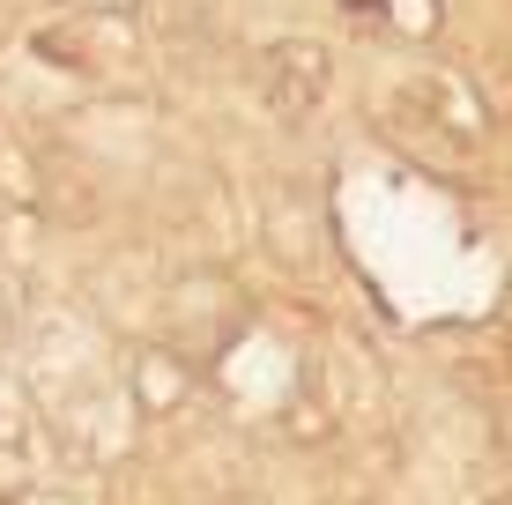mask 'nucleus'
<instances>
[{
    "mask_svg": "<svg viewBox=\"0 0 512 505\" xmlns=\"http://www.w3.org/2000/svg\"><path fill=\"white\" fill-rule=\"evenodd\" d=\"M260 90H268L275 112H312L320 90H327V52L305 45V38H297V45H275L268 67H260Z\"/></svg>",
    "mask_w": 512,
    "mask_h": 505,
    "instance_id": "f257e3e1",
    "label": "nucleus"
}]
</instances>
